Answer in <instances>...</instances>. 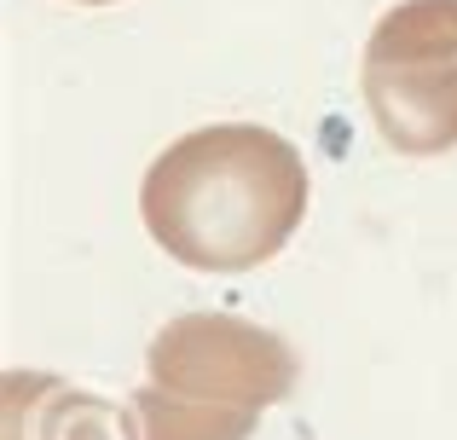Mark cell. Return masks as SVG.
Wrapping results in <instances>:
<instances>
[{"label": "cell", "instance_id": "6da1fadb", "mask_svg": "<svg viewBox=\"0 0 457 440\" xmlns=\"http://www.w3.org/2000/svg\"><path fill=\"white\" fill-rule=\"evenodd\" d=\"M307 162L261 122H214L179 134L139 180L151 244L191 272L267 267L307 220Z\"/></svg>", "mask_w": 457, "mask_h": 440}, {"label": "cell", "instance_id": "3957f363", "mask_svg": "<svg viewBox=\"0 0 457 440\" xmlns=\"http://www.w3.org/2000/svg\"><path fill=\"white\" fill-rule=\"evenodd\" d=\"M370 128L400 157L457 151V0H400L359 58Z\"/></svg>", "mask_w": 457, "mask_h": 440}, {"label": "cell", "instance_id": "5b68a950", "mask_svg": "<svg viewBox=\"0 0 457 440\" xmlns=\"http://www.w3.org/2000/svg\"><path fill=\"white\" fill-rule=\"evenodd\" d=\"M76 6H111V0H76Z\"/></svg>", "mask_w": 457, "mask_h": 440}, {"label": "cell", "instance_id": "7a4b0ae2", "mask_svg": "<svg viewBox=\"0 0 457 440\" xmlns=\"http://www.w3.org/2000/svg\"><path fill=\"white\" fill-rule=\"evenodd\" d=\"M295 388V348L232 313H179L145 348L128 440H249Z\"/></svg>", "mask_w": 457, "mask_h": 440}, {"label": "cell", "instance_id": "277c9868", "mask_svg": "<svg viewBox=\"0 0 457 440\" xmlns=\"http://www.w3.org/2000/svg\"><path fill=\"white\" fill-rule=\"evenodd\" d=\"M6 440H128V411L53 371H6Z\"/></svg>", "mask_w": 457, "mask_h": 440}]
</instances>
